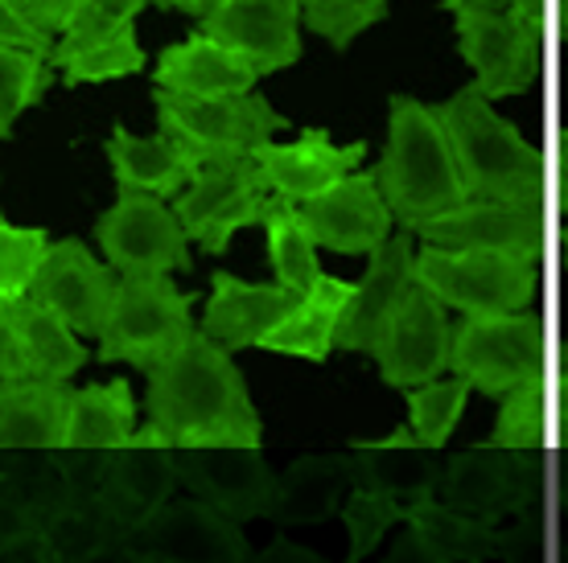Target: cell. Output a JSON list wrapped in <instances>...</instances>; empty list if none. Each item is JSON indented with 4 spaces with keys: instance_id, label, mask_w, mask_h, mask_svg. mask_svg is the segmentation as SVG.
<instances>
[{
    "instance_id": "cell-35",
    "label": "cell",
    "mask_w": 568,
    "mask_h": 563,
    "mask_svg": "<svg viewBox=\"0 0 568 563\" xmlns=\"http://www.w3.org/2000/svg\"><path fill=\"white\" fill-rule=\"evenodd\" d=\"M74 9H79V0H26V17L50 38H58V29L71 21Z\"/></svg>"
},
{
    "instance_id": "cell-10",
    "label": "cell",
    "mask_w": 568,
    "mask_h": 563,
    "mask_svg": "<svg viewBox=\"0 0 568 563\" xmlns=\"http://www.w3.org/2000/svg\"><path fill=\"white\" fill-rule=\"evenodd\" d=\"M413 235L433 247L454 252H503L527 264L544 259V202H498V197H466L449 211L433 214Z\"/></svg>"
},
{
    "instance_id": "cell-16",
    "label": "cell",
    "mask_w": 568,
    "mask_h": 563,
    "mask_svg": "<svg viewBox=\"0 0 568 563\" xmlns=\"http://www.w3.org/2000/svg\"><path fill=\"white\" fill-rule=\"evenodd\" d=\"M413 231L387 235L375 252H371L367 276L351 288V300L338 317V334H334V350L351 354H375L379 334H384L387 317L396 313L404 293L413 288Z\"/></svg>"
},
{
    "instance_id": "cell-29",
    "label": "cell",
    "mask_w": 568,
    "mask_h": 563,
    "mask_svg": "<svg viewBox=\"0 0 568 563\" xmlns=\"http://www.w3.org/2000/svg\"><path fill=\"white\" fill-rule=\"evenodd\" d=\"M54 83L58 71L45 58L17 45H0V124L13 127L17 115H26V108H33Z\"/></svg>"
},
{
    "instance_id": "cell-27",
    "label": "cell",
    "mask_w": 568,
    "mask_h": 563,
    "mask_svg": "<svg viewBox=\"0 0 568 563\" xmlns=\"http://www.w3.org/2000/svg\"><path fill=\"white\" fill-rule=\"evenodd\" d=\"M469 403V382L466 379H428L420 387H408V432L416 444L440 449L454 437L457 420Z\"/></svg>"
},
{
    "instance_id": "cell-30",
    "label": "cell",
    "mask_w": 568,
    "mask_h": 563,
    "mask_svg": "<svg viewBox=\"0 0 568 563\" xmlns=\"http://www.w3.org/2000/svg\"><path fill=\"white\" fill-rule=\"evenodd\" d=\"M144 4H149V0H79V9L71 13V21L58 29L54 50H50V66H54L58 58L83 50V45L95 42V38H108L115 29L136 25V17H141Z\"/></svg>"
},
{
    "instance_id": "cell-32",
    "label": "cell",
    "mask_w": 568,
    "mask_h": 563,
    "mask_svg": "<svg viewBox=\"0 0 568 563\" xmlns=\"http://www.w3.org/2000/svg\"><path fill=\"white\" fill-rule=\"evenodd\" d=\"M45 235L42 226H13L0 218V300H17L26 296L33 272L45 255Z\"/></svg>"
},
{
    "instance_id": "cell-31",
    "label": "cell",
    "mask_w": 568,
    "mask_h": 563,
    "mask_svg": "<svg viewBox=\"0 0 568 563\" xmlns=\"http://www.w3.org/2000/svg\"><path fill=\"white\" fill-rule=\"evenodd\" d=\"M301 25L313 29L334 50H346L363 29L384 21L387 0H297Z\"/></svg>"
},
{
    "instance_id": "cell-23",
    "label": "cell",
    "mask_w": 568,
    "mask_h": 563,
    "mask_svg": "<svg viewBox=\"0 0 568 563\" xmlns=\"http://www.w3.org/2000/svg\"><path fill=\"white\" fill-rule=\"evenodd\" d=\"M67 449H124L136 444V399L124 379L74 387L67 399Z\"/></svg>"
},
{
    "instance_id": "cell-33",
    "label": "cell",
    "mask_w": 568,
    "mask_h": 563,
    "mask_svg": "<svg viewBox=\"0 0 568 563\" xmlns=\"http://www.w3.org/2000/svg\"><path fill=\"white\" fill-rule=\"evenodd\" d=\"M0 45H17V50H29V54H38V58H45V62H50L54 38H50L45 29L33 25L21 4H13V0H0Z\"/></svg>"
},
{
    "instance_id": "cell-1",
    "label": "cell",
    "mask_w": 568,
    "mask_h": 563,
    "mask_svg": "<svg viewBox=\"0 0 568 563\" xmlns=\"http://www.w3.org/2000/svg\"><path fill=\"white\" fill-rule=\"evenodd\" d=\"M144 432L136 444H223L260 449L264 423L231 354L202 329L149 367Z\"/></svg>"
},
{
    "instance_id": "cell-2",
    "label": "cell",
    "mask_w": 568,
    "mask_h": 563,
    "mask_svg": "<svg viewBox=\"0 0 568 563\" xmlns=\"http://www.w3.org/2000/svg\"><path fill=\"white\" fill-rule=\"evenodd\" d=\"M392 223L404 231L466 202V185L457 177L454 149L437 112L413 95H392L387 103V153L375 170Z\"/></svg>"
},
{
    "instance_id": "cell-11",
    "label": "cell",
    "mask_w": 568,
    "mask_h": 563,
    "mask_svg": "<svg viewBox=\"0 0 568 563\" xmlns=\"http://www.w3.org/2000/svg\"><path fill=\"white\" fill-rule=\"evenodd\" d=\"M194 33L227 45L260 79L301 62L297 0H211Z\"/></svg>"
},
{
    "instance_id": "cell-28",
    "label": "cell",
    "mask_w": 568,
    "mask_h": 563,
    "mask_svg": "<svg viewBox=\"0 0 568 563\" xmlns=\"http://www.w3.org/2000/svg\"><path fill=\"white\" fill-rule=\"evenodd\" d=\"M548 440V382L544 375H531L519 387L503 395L490 444L498 449H540Z\"/></svg>"
},
{
    "instance_id": "cell-7",
    "label": "cell",
    "mask_w": 568,
    "mask_h": 563,
    "mask_svg": "<svg viewBox=\"0 0 568 563\" xmlns=\"http://www.w3.org/2000/svg\"><path fill=\"white\" fill-rule=\"evenodd\" d=\"M449 370L486 399L519 387L531 375H544V325L540 317L515 313H469L454 325Z\"/></svg>"
},
{
    "instance_id": "cell-34",
    "label": "cell",
    "mask_w": 568,
    "mask_h": 563,
    "mask_svg": "<svg viewBox=\"0 0 568 563\" xmlns=\"http://www.w3.org/2000/svg\"><path fill=\"white\" fill-rule=\"evenodd\" d=\"M503 13L519 29V38H524L531 50L544 54V38H548V0H507Z\"/></svg>"
},
{
    "instance_id": "cell-22",
    "label": "cell",
    "mask_w": 568,
    "mask_h": 563,
    "mask_svg": "<svg viewBox=\"0 0 568 563\" xmlns=\"http://www.w3.org/2000/svg\"><path fill=\"white\" fill-rule=\"evenodd\" d=\"M67 382L17 379L0 387V449H58L67 432Z\"/></svg>"
},
{
    "instance_id": "cell-12",
    "label": "cell",
    "mask_w": 568,
    "mask_h": 563,
    "mask_svg": "<svg viewBox=\"0 0 568 563\" xmlns=\"http://www.w3.org/2000/svg\"><path fill=\"white\" fill-rule=\"evenodd\" d=\"M449 338H454L449 309L413 280V288L404 293L396 313L387 317L379 346H375L371 358L379 362L387 387L408 391V387L440 379L449 370Z\"/></svg>"
},
{
    "instance_id": "cell-26",
    "label": "cell",
    "mask_w": 568,
    "mask_h": 563,
    "mask_svg": "<svg viewBox=\"0 0 568 563\" xmlns=\"http://www.w3.org/2000/svg\"><path fill=\"white\" fill-rule=\"evenodd\" d=\"M54 71L62 74V86L112 83V79H124V74H141L144 50H141V42H136V25L115 29L108 38H95V42H87L83 50L58 58Z\"/></svg>"
},
{
    "instance_id": "cell-15",
    "label": "cell",
    "mask_w": 568,
    "mask_h": 563,
    "mask_svg": "<svg viewBox=\"0 0 568 563\" xmlns=\"http://www.w3.org/2000/svg\"><path fill=\"white\" fill-rule=\"evenodd\" d=\"M457 50L474 71V91L483 99L524 95L540 74V50L519 38L503 9H454Z\"/></svg>"
},
{
    "instance_id": "cell-4",
    "label": "cell",
    "mask_w": 568,
    "mask_h": 563,
    "mask_svg": "<svg viewBox=\"0 0 568 563\" xmlns=\"http://www.w3.org/2000/svg\"><path fill=\"white\" fill-rule=\"evenodd\" d=\"M199 165L190 182L173 194V214L182 223L185 239L206 255H223L243 226H256L268 206V182L252 153H219L199 149Z\"/></svg>"
},
{
    "instance_id": "cell-3",
    "label": "cell",
    "mask_w": 568,
    "mask_h": 563,
    "mask_svg": "<svg viewBox=\"0 0 568 563\" xmlns=\"http://www.w3.org/2000/svg\"><path fill=\"white\" fill-rule=\"evenodd\" d=\"M454 149L457 177L466 197H498V202H544V156L519 136L511 120L490 108L474 86H462L454 99L433 108Z\"/></svg>"
},
{
    "instance_id": "cell-19",
    "label": "cell",
    "mask_w": 568,
    "mask_h": 563,
    "mask_svg": "<svg viewBox=\"0 0 568 563\" xmlns=\"http://www.w3.org/2000/svg\"><path fill=\"white\" fill-rule=\"evenodd\" d=\"M4 325H9V334L17 341L26 379L71 382L91 358L71 325L62 321L58 313L45 309V305L29 300V296L4 300Z\"/></svg>"
},
{
    "instance_id": "cell-25",
    "label": "cell",
    "mask_w": 568,
    "mask_h": 563,
    "mask_svg": "<svg viewBox=\"0 0 568 563\" xmlns=\"http://www.w3.org/2000/svg\"><path fill=\"white\" fill-rule=\"evenodd\" d=\"M260 226L268 235V259L276 284L305 296L322 276V264H317V247H313V239L305 235V226L297 218V202H284V197L272 194Z\"/></svg>"
},
{
    "instance_id": "cell-41",
    "label": "cell",
    "mask_w": 568,
    "mask_h": 563,
    "mask_svg": "<svg viewBox=\"0 0 568 563\" xmlns=\"http://www.w3.org/2000/svg\"><path fill=\"white\" fill-rule=\"evenodd\" d=\"M13 4H21V9H26V0H13Z\"/></svg>"
},
{
    "instance_id": "cell-6",
    "label": "cell",
    "mask_w": 568,
    "mask_h": 563,
    "mask_svg": "<svg viewBox=\"0 0 568 563\" xmlns=\"http://www.w3.org/2000/svg\"><path fill=\"white\" fill-rule=\"evenodd\" d=\"M413 280L462 317L515 313L527 309L540 293V264L503 252H454L425 243L413 252Z\"/></svg>"
},
{
    "instance_id": "cell-17",
    "label": "cell",
    "mask_w": 568,
    "mask_h": 563,
    "mask_svg": "<svg viewBox=\"0 0 568 563\" xmlns=\"http://www.w3.org/2000/svg\"><path fill=\"white\" fill-rule=\"evenodd\" d=\"M252 156L268 182V194L284 197V202H305V197L329 190L338 177L355 173L367 156V144H334L326 127H305L293 144L264 141L252 149Z\"/></svg>"
},
{
    "instance_id": "cell-20",
    "label": "cell",
    "mask_w": 568,
    "mask_h": 563,
    "mask_svg": "<svg viewBox=\"0 0 568 563\" xmlns=\"http://www.w3.org/2000/svg\"><path fill=\"white\" fill-rule=\"evenodd\" d=\"M108 161H112V177L120 190L173 197L190 182V173L199 165V153H194L190 141L170 136V132L132 136L124 127H115L112 141H108Z\"/></svg>"
},
{
    "instance_id": "cell-21",
    "label": "cell",
    "mask_w": 568,
    "mask_h": 563,
    "mask_svg": "<svg viewBox=\"0 0 568 563\" xmlns=\"http://www.w3.org/2000/svg\"><path fill=\"white\" fill-rule=\"evenodd\" d=\"M153 83L173 95H240V91H256L260 74L243 62L240 54H231L227 45L211 42L202 33H190L185 42L170 45L156 58Z\"/></svg>"
},
{
    "instance_id": "cell-37",
    "label": "cell",
    "mask_w": 568,
    "mask_h": 563,
    "mask_svg": "<svg viewBox=\"0 0 568 563\" xmlns=\"http://www.w3.org/2000/svg\"><path fill=\"white\" fill-rule=\"evenodd\" d=\"M149 4H161V9H173V13H185V17H199V13H206L211 0H149Z\"/></svg>"
},
{
    "instance_id": "cell-36",
    "label": "cell",
    "mask_w": 568,
    "mask_h": 563,
    "mask_svg": "<svg viewBox=\"0 0 568 563\" xmlns=\"http://www.w3.org/2000/svg\"><path fill=\"white\" fill-rule=\"evenodd\" d=\"M26 379V370H21V354H17V341L9 334V325L0 321V387L4 382H17Z\"/></svg>"
},
{
    "instance_id": "cell-13",
    "label": "cell",
    "mask_w": 568,
    "mask_h": 563,
    "mask_svg": "<svg viewBox=\"0 0 568 563\" xmlns=\"http://www.w3.org/2000/svg\"><path fill=\"white\" fill-rule=\"evenodd\" d=\"M112 268L100 264L83 239H58L45 243V255L29 280L26 296L58 313L74 334L95 338L103 317H108V305H112Z\"/></svg>"
},
{
    "instance_id": "cell-14",
    "label": "cell",
    "mask_w": 568,
    "mask_h": 563,
    "mask_svg": "<svg viewBox=\"0 0 568 563\" xmlns=\"http://www.w3.org/2000/svg\"><path fill=\"white\" fill-rule=\"evenodd\" d=\"M297 218L313 247H329L338 255H371L392 235V211L375 185V173L363 170L297 202Z\"/></svg>"
},
{
    "instance_id": "cell-39",
    "label": "cell",
    "mask_w": 568,
    "mask_h": 563,
    "mask_svg": "<svg viewBox=\"0 0 568 563\" xmlns=\"http://www.w3.org/2000/svg\"><path fill=\"white\" fill-rule=\"evenodd\" d=\"M9 132H13V127H4V124H0V141H4V136H9Z\"/></svg>"
},
{
    "instance_id": "cell-9",
    "label": "cell",
    "mask_w": 568,
    "mask_h": 563,
    "mask_svg": "<svg viewBox=\"0 0 568 563\" xmlns=\"http://www.w3.org/2000/svg\"><path fill=\"white\" fill-rule=\"evenodd\" d=\"M156 124L170 136L199 144V149H219V153H252L256 144L272 141L276 132L288 127V115H281L268 99L256 91L240 95H173V91H153Z\"/></svg>"
},
{
    "instance_id": "cell-5",
    "label": "cell",
    "mask_w": 568,
    "mask_h": 563,
    "mask_svg": "<svg viewBox=\"0 0 568 563\" xmlns=\"http://www.w3.org/2000/svg\"><path fill=\"white\" fill-rule=\"evenodd\" d=\"M194 334V293H185L161 276H120L112 288V305L103 317L100 362H124V367L149 370L182 338Z\"/></svg>"
},
{
    "instance_id": "cell-38",
    "label": "cell",
    "mask_w": 568,
    "mask_h": 563,
    "mask_svg": "<svg viewBox=\"0 0 568 563\" xmlns=\"http://www.w3.org/2000/svg\"><path fill=\"white\" fill-rule=\"evenodd\" d=\"M445 9H507V0H445Z\"/></svg>"
},
{
    "instance_id": "cell-18",
    "label": "cell",
    "mask_w": 568,
    "mask_h": 563,
    "mask_svg": "<svg viewBox=\"0 0 568 563\" xmlns=\"http://www.w3.org/2000/svg\"><path fill=\"white\" fill-rule=\"evenodd\" d=\"M297 300L301 296L281 284H247L231 272H214L211 300L202 309V334L227 354L260 350V341L297 309Z\"/></svg>"
},
{
    "instance_id": "cell-40",
    "label": "cell",
    "mask_w": 568,
    "mask_h": 563,
    "mask_svg": "<svg viewBox=\"0 0 568 563\" xmlns=\"http://www.w3.org/2000/svg\"><path fill=\"white\" fill-rule=\"evenodd\" d=\"M0 321H4V300H0Z\"/></svg>"
},
{
    "instance_id": "cell-8",
    "label": "cell",
    "mask_w": 568,
    "mask_h": 563,
    "mask_svg": "<svg viewBox=\"0 0 568 563\" xmlns=\"http://www.w3.org/2000/svg\"><path fill=\"white\" fill-rule=\"evenodd\" d=\"M95 243L112 272L129 276H161V272H190V239L165 197L120 190L115 206L95 223Z\"/></svg>"
},
{
    "instance_id": "cell-24",
    "label": "cell",
    "mask_w": 568,
    "mask_h": 563,
    "mask_svg": "<svg viewBox=\"0 0 568 563\" xmlns=\"http://www.w3.org/2000/svg\"><path fill=\"white\" fill-rule=\"evenodd\" d=\"M355 284L338 280L322 272L317 284L297 300V309L288 313L268 338L260 341V350L268 354H293V358H310V362H326L334 350V334H338V317L351 300Z\"/></svg>"
}]
</instances>
